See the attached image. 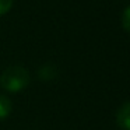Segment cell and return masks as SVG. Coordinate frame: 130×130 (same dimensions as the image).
Returning <instances> with one entry per match:
<instances>
[{
  "label": "cell",
  "mask_w": 130,
  "mask_h": 130,
  "mask_svg": "<svg viewBox=\"0 0 130 130\" xmlns=\"http://www.w3.org/2000/svg\"><path fill=\"white\" fill-rule=\"evenodd\" d=\"M116 124L122 130H130V101L124 102L116 112Z\"/></svg>",
  "instance_id": "7a4b0ae2"
},
{
  "label": "cell",
  "mask_w": 130,
  "mask_h": 130,
  "mask_svg": "<svg viewBox=\"0 0 130 130\" xmlns=\"http://www.w3.org/2000/svg\"><path fill=\"white\" fill-rule=\"evenodd\" d=\"M13 109V104L7 96L0 94V120H4L7 116L11 113Z\"/></svg>",
  "instance_id": "277c9868"
},
{
  "label": "cell",
  "mask_w": 130,
  "mask_h": 130,
  "mask_svg": "<svg viewBox=\"0 0 130 130\" xmlns=\"http://www.w3.org/2000/svg\"><path fill=\"white\" fill-rule=\"evenodd\" d=\"M13 7V0H0V15L6 14Z\"/></svg>",
  "instance_id": "8992f818"
},
{
  "label": "cell",
  "mask_w": 130,
  "mask_h": 130,
  "mask_svg": "<svg viewBox=\"0 0 130 130\" xmlns=\"http://www.w3.org/2000/svg\"><path fill=\"white\" fill-rule=\"evenodd\" d=\"M29 73L23 66H10L0 74V85L9 92H18L29 84Z\"/></svg>",
  "instance_id": "6da1fadb"
},
{
  "label": "cell",
  "mask_w": 130,
  "mask_h": 130,
  "mask_svg": "<svg viewBox=\"0 0 130 130\" xmlns=\"http://www.w3.org/2000/svg\"><path fill=\"white\" fill-rule=\"evenodd\" d=\"M122 27L124 31H127L130 34V6L126 7L122 14Z\"/></svg>",
  "instance_id": "5b68a950"
},
{
  "label": "cell",
  "mask_w": 130,
  "mask_h": 130,
  "mask_svg": "<svg viewBox=\"0 0 130 130\" xmlns=\"http://www.w3.org/2000/svg\"><path fill=\"white\" fill-rule=\"evenodd\" d=\"M38 76L43 81H51V80H53L57 76V69L53 64H43L39 69V71H38Z\"/></svg>",
  "instance_id": "3957f363"
}]
</instances>
